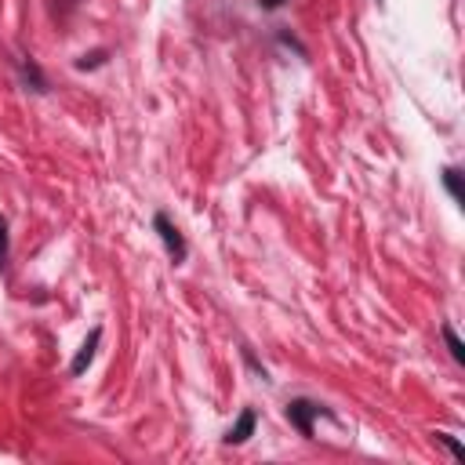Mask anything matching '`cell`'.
<instances>
[{
	"label": "cell",
	"mask_w": 465,
	"mask_h": 465,
	"mask_svg": "<svg viewBox=\"0 0 465 465\" xmlns=\"http://www.w3.org/2000/svg\"><path fill=\"white\" fill-rule=\"evenodd\" d=\"M436 440H440V443H443V447H447L454 458H465V447H461V443H458L451 432H436Z\"/></svg>",
	"instance_id": "30bf717a"
},
{
	"label": "cell",
	"mask_w": 465,
	"mask_h": 465,
	"mask_svg": "<svg viewBox=\"0 0 465 465\" xmlns=\"http://www.w3.org/2000/svg\"><path fill=\"white\" fill-rule=\"evenodd\" d=\"M99 342H102V327H91V335L84 338V346L77 349V356H73V364H70V375H84V371L91 367V360H95V353H99Z\"/></svg>",
	"instance_id": "3957f363"
},
{
	"label": "cell",
	"mask_w": 465,
	"mask_h": 465,
	"mask_svg": "<svg viewBox=\"0 0 465 465\" xmlns=\"http://www.w3.org/2000/svg\"><path fill=\"white\" fill-rule=\"evenodd\" d=\"M440 335H443V342H447V349H451V356H454V364H465V342L458 338V331H454V324H443V327H440Z\"/></svg>",
	"instance_id": "8992f818"
},
{
	"label": "cell",
	"mask_w": 465,
	"mask_h": 465,
	"mask_svg": "<svg viewBox=\"0 0 465 465\" xmlns=\"http://www.w3.org/2000/svg\"><path fill=\"white\" fill-rule=\"evenodd\" d=\"M317 418H331V411L324 403H313V400H291L288 403V422L302 432V436H313V422Z\"/></svg>",
	"instance_id": "7a4b0ae2"
},
{
	"label": "cell",
	"mask_w": 465,
	"mask_h": 465,
	"mask_svg": "<svg viewBox=\"0 0 465 465\" xmlns=\"http://www.w3.org/2000/svg\"><path fill=\"white\" fill-rule=\"evenodd\" d=\"M443 185H447V193H451L454 204L465 200V185H461V171L458 167H443Z\"/></svg>",
	"instance_id": "52a82bcc"
},
{
	"label": "cell",
	"mask_w": 465,
	"mask_h": 465,
	"mask_svg": "<svg viewBox=\"0 0 465 465\" xmlns=\"http://www.w3.org/2000/svg\"><path fill=\"white\" fill-rule=\"evenodd\" d=\"M106 62V52H91V55H81L77 59V70H99Z\"/></svg>",
	"instance_id": "9c48e42d"
},
{
	"label": "cell",
	"mask_w": 465,
	"mask_h": 465,
	"mask_svg": "<svg viewBox=\"0 0 465 465\" xmlns=\"http://www.w3.org/2000/svg\"><path fill=\"white\" fill-rule=\"evenodd\" d=\"M255 425H259V414L248 407V411H241V418H237V425H232L229 432H225V443H232V447H241V443H248L251 436H255Z\"/></svg>",
	"instance_id": "277c9868"
},
{
	"label": "cell",
	"mask_w": 465,
	"mask_h": 465,
	"mask_svg": "<svg viewBox=\"0 0 465 465\" xmlns=\"http://www.w3.org/2000/svg\"><path fill=\"white\" fill-rule=\"evenodd\" d=\"M284 5V0H262V8H270V12H277Z\"/></svg>",
	"instance_id": "8fae6325"
},
{
	"label": "cell",
	"mask_w": 465,
	"mask_h": 465,
	"mask_svg": "<svg viewBox=\"0 0 465 465\" xmlns=\"http://www.w3.org/2000/svg\"><path fill=\"white\" fill-rule=\"evenodd\" d=\"M66 5H77V0H66Z\"/></svg>",
	"instance_id": "7c38bea8"
},
{
	"label": "cell",
	"mask_w": 465,
	"mask_h": 465,
	"mask_svg": "<svg viewBox=\"0 0 465 465\" xmlns=\"http://www.w3.org/2000/svg\"><path fill=\"white\" fill-rule=\"evenodd\" d=\"M153 229H157V237L164 241V248H167V255L175 259V262H185V255H189V244H185V237L178 232V225L164 214V211H157L153 214Z\"/></svg>",
	"instance_id": "6da1fadb"
},
{
	"label": "cell",
	"mask_w": 465,
	"mask_h": 465,
	"mask_svg": "<svg viewBox=\"0 0 465 465\" xmlns=\"http://www.w3.org/2000/svg\"><path fill=\"white\" fill-rule=\"evenodd\" d=\"M8 218L0 214V273H5V266H8Z\"/></svg>",
	"instance_id": "ba28073f"
},
{
	"label": "cell",
	"mask_w": 465,
	"mask_h": 465,
	"mask_svg": "<svg viewBox=\"0 0 465 465\" xmlns=\"http://www.w3.org/2000/svg\"><path fill=\"white\" fill-rule=\"evenodd\" d=\"M23 81H26V84H30V88H33L37 95H44V91H48L44 70H41V66H37V59H30V55L23 59Z\"/></svg>",
	"instance_id": "5b68a950"
}]
</instances>
